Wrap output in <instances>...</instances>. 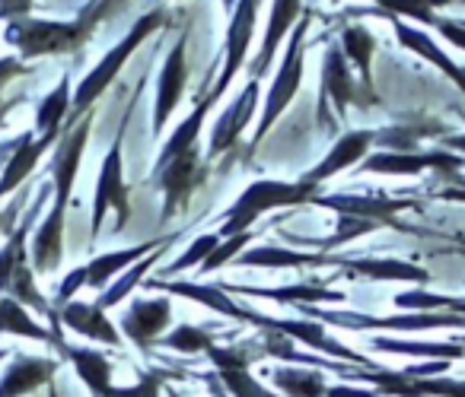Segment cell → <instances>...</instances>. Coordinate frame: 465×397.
Segmentation results:
<instances>
[{"mask_svg":"<svg viewBox=\"0 0 465 397\" xmlns=\"http://www.w3.org/2000/svg\"><path fill=\"white\" fill-rule=\"evenodd\" d=\"M84 286H86V264H84V267H74L71 274L61 280V286H58V293H54L52 305H67V302H74V295H77Z\"/></svg>","mask_w":465,"mask_h":397,"instance_id":"ee69618b","label":"cell"},{"mask_svg":"<svg viewBox=\"0 0 465 397\" xmlns=\"http://www.w3.org/2000/svg\"><path fill=\"white\" fill-rule=\"evenodd\" d=\"M173 236H163V238H147L141 245H131V248H118V251H105V255H96L90 264H86V286L90 289H99L103 293L112 280L124 274L128 267H134L137 261H143L147 255H153L156 248L169 242Z\"/></svg>","mask_w":465,"mask_h":397,"instance_id":"603a6c76","label":"cell"},{"mask_svg":"<svg viewBox=\"0 0 465 397\" xmlns=\"http://www.w3.org/2000/svg\"><path fill=\"white\" fill-rule=\"evenodd\" d=\"M433 29H437V33L443 35L450 45H456V48H462V52H465V26L459 20H446V16H437V20H433Z\"/></svg>","mask_w":465,"mask_h":397,"instance_id":"bcb514c9","label":"cell"},{"mask_svg":"<svg viewBox=\"0 0 465 397\" xmlns=\"http://www.w3.org/2000/svg\"><path fill=\"white\" fill-rule=\"evenodd\" d=\"M259 7L262 0H236V10L230 14V23H226V42H223V67L217 73V83L211 86V92H204V102L217 105L220 99L226 96L230 90L232 77L242 71L249 58V45H252V35H255V20H259Z\"/></svg>","mask_w":465,"mask_h":397,"instance_id":"8fae6325","label":"cell"},{"mask_svg":"<svg viewBox=\"0 0 465 397\" xmlns=\"http://www.w3.org/2000/svg\"><path fill=\"white\" fill-rule=\"evenodd\" d=\"M255 109H259V83L249 80V83L242 86L240 96L232 99V105H226L223 115H220L217 124H213L211 143H207V160H217V156L230 153V150L240 143L242 131L252 124Z\"/></svg>","mask_w":465,"mask_h":397,"instance_id":"ac0fdd59","label":"cell"},{"mask_svg":"<svg viewBox=\"0 0 465 397\" xmlns=\"http://www.w3.org/2000/svg\"><path fill=\"white\" fill-rule=\"evenodd\" d=\"M252 327L259 331H274V334H284L291 337L293 344H303L310 346V353H319V356H329L335 363H348V365H363V369H380V363L367 359L363 353L348 350L344 344H338L335 337H329L322 321H312V318H272V315H262L252 312Z\"/></svg>","mask_w":465,"mask_h":397,"instance_id":"30bf717a","label":"cell"},{"mask_svg":"<svg viewBox=\"0 0 465 397\" xmlns=\"http://www.w3.org/2000/svg\"><path fill=\"white\" fill-rule=\"evenodd\" d=\"M338 255H322V251H297L281 248V245H255L236 257V267H268V270H297V267H335Z\"/></svg>","mask_w":465,"mask_h":397,"instance_id":"cb8c5ba5","label":"cell"},{"mask_svg":"<svg viewBox=\"0 0 465 397\" xmlns=\"http://www.w3.org/2000/svg\"><path fill=\"white\" fill-rule=\"evenodd\" d=\"M370 353H395V356H427V359H465V346L459 340L450 344H424V340H395V337H370Z\"/></svg>","mask_w":465,"mask_h":397,"instance_id":"d6a6232c","label":"cell"},{"mask_svg":"<svg viewBox=\"0 0 465 397\" xmlns=\"http://www.w3.org/2000/svg\"><path fill=\"white\" fill-rule=\"evenodd\" d=\"M0 334L29 337V340H39V344L52 346V331H48V327H42L39 321L29 315V308L20 305L14 295H4V299H0Z\"/></svg>","mask_w":465,"mask_h":397,"instance_id":"f35d334b","label":"cell"},{"mask_svg":"<svg viewBox=\"0 0 465 397\" xmlns=\"http://www.w3.org/2000/svg\"><path fill=\"white\" fill-rule=\"evenodd\" d=\"M312 204L329 207V210L344 213V217H361V219H370V223L392 226V229H408L399 219V213L418 210V200L386 198V194H363V198L361 194H316Z\"/></svg>","mask_w":465,"mask_h":397,"instance_id":"9a60e30c","label":"cell"},{"mask_svg":"<svg viewBox=\"0 0 465 397\" xmlns=\"http://www.w3.org/2000/svg\"><path fill=\"white\" fill-rule=\"evenodd\" d=\"M338 45H341L348 64L357 71V80H361L363 92H367L370 99H380V102H382V96L376 92V83H373L376 35L370 33L367 26H361V23H348V26L341 29V35H338Z\"/></svg>","mask_w":465,"mask_h":397,"instance_id":"f1b7e54d","label":"cell"},{"mask_svg":"<svg viewBox=\"0 0 465 397\" xmlns=\"http://www.w3.org/2000/svg\"><path fill=\"white\" fill-rule=\"evenodd\" d=\"M29 73H33V67H29L26 61H20V58H0V92L7 90L14 80L29 77Z\"/></svg>","mask_w":465,"mask_h":397,"instance_id":"f6af8a7d","label":"cell"},{"mask_svg":"<svg viewBox=\"0 0 465 397\" xmlns=\"http://www.w3.org/2000/svg\"><path fill=\"white\" fill-rule=\"evenodd\" d=\"M459 23H462V26H465V20H459Z\"/></svg>","mask_w":465,"mask_h":397,"instance_id":"94428289","label":"cell"},{"mask_svg":"<svg viewBox=\"0 0 465 397\" xmlns=\"http://www.w3.org/2000/svg\"><path fill=\"white\" fill-rule=\"evenodd\" d=\"M10 109H14V102H4V105H0V131H4V124H7Z\"/></svg>","mask_w":465,"mask_h":397,"instance_id":"11a10c76","label":"cell"},{"mask_svg":"<svg viewBox=\"0 0 465 397\" xmlns=\"http://www.w3.org/2000/svg\"><path fill=\"white\" fill-rule=\"evenodd\" d=\"M262 356L259 353V340L255 344H230V346H217L213 344L207 350V359L213 365V375L217 382L226 388V394L232 397H284V394H272L259 378L252 375V359Z\"/></svg>","mask_w":465,"mask_h":397,"instance_id":"4fadbf2b","label":"cell"},{"mask_svg":"<svg viewBox=\"0 0 465 397\" xmlns=\"http://www.w3.org/2000/svg\"><path fill=\"white\" fill-rule=\"evenodd\" d=\"M465 169V156L450 153V150H427V153H370L367 160L357 166V175H424L437 172V179L443 185L459 179V172Z\"/></svg>","mask_w":465,"mask_h":397,"instance_id":"7c38bea8","label":"cell"},{"mask_svg":"<svg viewBox=\"0 0 465 397\" xmlns=\"http://www.w3.org/2000/svg\"><path fill=\"white\" fill-rule=\"evenodd\" d=\"M440 143H443V150H450V153L465 156V131L462 134H443L440 137Z\"/></svg>","mask_w":465,"mask_h":397,"instance_id":"816d5d0a","label":"cell"},{"mask_svg":"<svg viewBox=\"0 0 465 397\" xmlns=\"http://www.w3.org/2000/svg\"><path fill=\"white\" fill-rule=\"evenodd\" d=\"M335 267H344L354 276L367 280H399V283H430V270L399 257H341L338 255Z\"/></svg>","mask_w":465,"mask_h":397,"instance_id":"4316f807","label":"cell"},{"mask_svg":"<svg viewBox=\"0 0 465 397\" xmlns=\"http://www.w3.org/2000/svg\"><path fill=\"white\" fill-rule=\"evenodd\" d=\"M427 198L433 200H452V204H465V181H450V185H440V188H430Z\"/></svg>","mask_w":465,"mask_h":397,"instance_id":"c3c4849f","label":"cell"},{"mask_svg":"<svg viewBox=\"0 0 465 397\" xmlns=\"http://www.w3.org/2000/svg\"><path fill=\"white\" fill-rule=\"evenodd\" d=\"M319 194V188L303 185V181H274V179H259L232 200V207L223 213V226H220V238L240 236L249 232L259 223L265 213L284 210V207H303L312 204V198Z\"/></svg>","mask_w":465,"mask_h":397,"instance_id":"3957f363","label":"cell"},{"mask_svg":"<svg viewBox=\"0 0 465 397\" xmlns=\"http://www.w3.org/2000/svg\"><path fill=\"white\" fill-rule=\"evenodd\" d=\"M211 105L204 102V99H198L194 102V111L188 118H182V124L179 128L169 134V140L163 143V150H160V156H156V162H153V169H163L166 162H173L175 156H182V153H188L192 147H198V140H201V128H204V121H207V115H211Z\"/></svg>","mask_w":465,"mask_h":397,"instance_id":"836d02e7","label":"cell"},{"mask_svg":"<svg viewBox=\"0 0 465 397\" xmlns=\"http://www.w3.org/2000/svg\"><path fill=\"white\" fill-rule=\"evenodd\" d=\"M48 397H58V391H54L52 384H48Z\"/></svg>","mask_w":465,"mask_h":397,"instance_id":"680465c9","label":"cell"},{"mask_svg":"<svg viewBox=\"0 0 465 397\" xmlns=\"http://www.w3.org/2000/svg\"><path fill=\"white\" fill-rule=\"evenodd\" d=\"M446 128L430 118H420V121L408 124H389V128L376 131V147L386 150V153H418L420 140L424 137H443Z\"/></svg>","mask_w":465,"mask_h":397,"instance_id":"4dcf8cb0","label":"cell"},{"mask_svg":"<svg viewBox=\"0 0 465 397\" xmlns=\"http://www.w3.org/2000/svg\"><path fill=\"white\" fill-rule=\"evenodd\" d=\"M303 318L322 321L325 327H341V331H465V315L456 312H401V315H363V312H341V308L322 305H297Z\"/></svg>","mask_w":465,"mask_h":397,"instance_id":"8992f818","label":"cell"},{"mask_svg":"<svg viewBox=\"0 0 465 397\" xmlns=\"http://www.w3.org/2000/svg\"><path fill=\"white\" fill-rule=\"evenodd\" d=\"M220 289L230 295H252V299H272L281 305H322V302H344V293L319 286V283H293V286H236V283H220Z\"/></svg>","mask_w":465,"mask_h":397,"instance_id":"484cf974","label":"cell"},{"mask_svg":"<svg viewBox=\"0 0 465 397\" xmlns=\"http://www.w3.org/2000/svg\"><path fill=\"white\" fill-rule=\"evenodd\" d=\"M217 245H220V232H204V236H198L185 248V255H179L173 264H169L166 276H175V274H182V270H188V267H201V264L207 261V255H211Z\"/></svg>","mask_w":465,"mask_h":397,"instance_id":"b9f144b4","label":"cell"},{"mask_svg":"<svg viewBox=\"0 0 465 397\" xmlns=\"http://www.w3.org/2000/svg\"><path fill=\"white\" fill-rule=\"evenodd\" d=\"M389 23H392L395 39H399L401 48H408L411 54H418V58H424L427 64L437 67L440 73H446V77L452 80V86H459V90H462V96H465V67H459L456 61L443 52V48H437V42H433L424 29L411 26V23L399 20V16H389Z\"/></svg>","mask_w":465,"mask_h":397,"instance_id":"d4e9b609","label":"cell"},{"mask_svg":"<svg viewBox=\"0 0 465 397\" xmlns=\"http://www.w3.org/2000/svg\"><path fill=\"white\" fill-rule=\"evenodd\" d=\"M223 10H226V16H230L232 10H236V0H223Z\"/></svg>","mask_w":465,"mask_h":397,"instance_id":"9f6ffc18","label":"cell"},{"mask_svg":"<svg viewBox=\"0 0 465 397\" xmlns=\"http://www.w3.org/2000/svg\"><path fill=\"white\" fill-rule=\"evenodd\" d=\"M58 308V318H61V327L67 331L80 334L86 340H96V344H105V346H122V331L112 324V318L96 305V302H67V305H54Z\"/></svg>","mask_w":465,"mask_h":397,"instance_id":"7402d4cb","label":"cell"},{"mask_svg":"<svg viewBox=\"0 0 465 397\" xmlns=\"http://www.w3.org/2000/svg\"><path fill=\"white\" fill-rule=\"evenodd\" d=\"M90 29L74 16V20H35V16H23V20L7 23L4 29V42L20 52V61H39L52 58V54H77L80 48L90 42Z\"/></svg>","mask_w":465,"mask_h":397,"instance_id":"5b68a950","label":"cell"},{"mask_svg":"<svg viewBox=\"0 0 465 397\" xmlns=\"http://www.w3.org/2000/svg\"><path fill=\"white\" fill-rule=\"evenodd\" d=\"M207 179H211V160L204 156L201 143L188 150V153L175 156V160L166 162L163 169H153L150 181L163 191L160 223H173L179 213H185L194 194L207 185Z\"/></svg>","mask_w":465,"mask_h":397,"instance_id":"ba28073f","label":"cell"},{"mask_svg":"<svg viewBox=\"0 0 465 397\" xmlns=\"http://www.w3.org/2000/svg\"><path fill=\"white\" fill-rule=\"evenodd\" d=\"M252 238H255V232L249 229V232H240V236H230V238H220V245L217 248L207 255V261L201 264V276H207V274H217L220 267H226V264H232L236 257L242 255V251L252 245Z\"/></svg>","mask_w":465,"mask_h":397,"instance_id":"60d3db41","label":"cell"},{"mask_svg":"<svg viewBox=\"0 0 465 397\" xmlns=\"http://www.w3.org/2000/svg\"><path fill=\"white\" fill-rule=\"evenodd\" d=\"M23 204H26V194H16L14 204H10L7 210H0V232H4V236H10V232L16 229V223L23 219Z\"/></svg>","mask_w":465,"mask_h":397,"instance_id":"7dc6e473","label":"cell"},{"mask_svg":"<svg viewBox=\"0 0 465 397\" xmlns=\"http://www.w3.org/2000/svg\"><path fill=\"white\" fill-rule=\"evenodd\" d=\"M382 229L380 223H370V219H361V217H344V213H338V223H335V232L325 238H297L291 236V242L297 245H306V251H322V255H335V248H341V245L354 242V238L361 236H370V232Z\"/></svg>","mask_w":465,"mask_h":397,"instance_id":"74e56055","label":"cell"},{"mask_svg":"<svg viewBox=\"0 0 465 397\" xmlns=\"http://www.w3.org/2000/svg\"><path fill=\"white\" fill-rule=\"evenodd\" d=\"M169 378H175V372L150 369V372H143V375L137 378L134 384H128V388H112L109 397H160L163 394V384H166Z\"/></svg>","mask_w":465,"mask_h":397,"instance_id":"7bdbcfd3","label":"cell"},{"mask_svg":"<svg viewBox=\"0 0 465 397\" xmlns=\"http://www.w3.org/2000/svg\"><path fill=\"white\" fill-rule=\"evenodd\" d=\"M331 4H341V0H331ZM373 7L363 10V14H373V16H399L405 23H418V26L433 29V20H437V10L440 7H452V0H370Z\"/></svg>","mask_w":465,"mask_h":397,"instance_id":"1f68e13d","label":"cell"},{"mask_svg":"<svg viewBox=\"0 0 465 397\" xmlns=\"http://www.w3.org/2000/svg\"><path fill=\"white\" fill-rule=\"evenodd\" d=\"M376 147V131L363 128V131H348V134H341L335 140V147L325 153L322 162H316V166L310 169V172L303 175V185H312L319 188L322 181L335 179V175L348 172V169L361 166L363 160L370 156V150Z\"/></svg>","mask_w":465,"mask_h":397,"instance_id":"e0dca14e","label":"cell"},{"mask_svg":"<svg viewBox=\"0 0 465 397\" xmlns=\"http://www.w3.org/2000/svg\"><path fill=\"white\" fill-rule=\"evenodd\" d=\"M169 397H182V391H166Z\"/></svg>","mask_w":465,"mask_h":397,"instance_id":"91938a15","label":"cell"},{"mask_svg":"<svg viewBox=\"0 0 465 397\" xmlns=\"http://www.w3.org/2000/svg\"><path fill=\"white\" fill-rule=\"evenodd\" d=\"M61 356L74 365V375L86 384V391H90L93 397H109L112 394V388H115V384H112V372H115V369H112V363L105 359L103 350L67 344Z\"/></svg>","mask_w":465,"mask_h":397,"instance_id":"f546056e","label":"cell"},{"mask_svg":"<svg viewBox=\"0 0 465 397\" xmlns=\"http://www.w3.org/2000/svg\"><path fill=\"white\" fill-rule=\"evenodd\" d=\"M272 384L284 391V397H325L329 382H325L322 369H293V365H281L272 369Z\"/></svg>","mask_w":465,"mask_h":397,"instance_id":"8d00e7d4","label":"cell"},{"mask_svg":"<svg viewBox=\"0 0 465 397\" xmlns=\"http://www.w3.org/2000/svg\"><path fill=\"white\" fill-rule=\"evenodd\" d=\"M58 359L54 356H29L14 353V363L0 375V397H26L39 388H48L58 375Z\"/></svg>","mask_w":465,"mask_h":397,"instance_id":"ffe728a7","label":"cell"},{"mask_svg":"<svg viewBox=\"0 0 465 397\" xmlns=\"http://www.w3.org/2000/svg\"><path fill=\"white\" fill-rule=\"evenodd\" d=\"M204 382H207V391H211V397H226V388L217 382V375H213V372H211V375H204Z\"/></svg>","mask_w":465,"mask_h":397,"instance_id":"db71d44e","label":"cell"},{"mask_svg":"<svg viewBox=\"0 0 465 397\" xmlns=\"http://www.w3.org/2000/svg\"><path fill=\"white\" fill-rule=\"evenodd\" d=\"M169 324H173V299L169 295H156V299L131 302V308L118 321V331L147 356L153 350V344H160L169 334Z\"/></svg>","mask_w":465,"mask_h":397,"instance_id":"2e32d148","label":"cell"},{"mask_svg":"<svg viewBox=\"0 0 465 397\" xmlns=\"http://www.w3.org/2000/svg\"><path fill=\"white\" fill-rule=\"evenodd\" d=\"M175 238H179V232H175V236L169 238V242L163 245V248H156L153 255H147V257H143V261H137L134 267H128V270H124V274L118 276V280H112L109 286H105L103 293L96 295V305L103 308V312H109V308L122 305V302L128 299V295L134 293L137 286H141V280H143V276L150 274V267H153V264L160 261L163 255H166V248H169V245L175 242Z\"/></svg>","mask_w":465,"mask_h":397,"instance_id":"e575fe53","label":"cell"},{"mask_svg":"<svg viewBox=\"0 0 465 397\" xmlns=\"http://www.w3.org/2000/svg\"><path fill=\"white\" fill-rule=\"evenodd\" d=\"M71 99H74L71 77H61V83L35 109V134H64L67 115H71Z\"/></svg>","mask_w":465,"mask_h":397,"instance_id":"d590c367","label":"cell"},{"mask_svg":"<svg viewBox=\"0 0 465 397\" xmlns=\"http://www.w3.org/2000/svg\"><path fill=\"white\" fill-rule=\"evenodd\" d=\"M7 356H14V350H10V346H0V363H4Z\"/></svg>","mask_w":465,"mask_h":397,"instance_id":"6f0895ef","label":"cell"},{"mask_svg":"<svg viewBox=\"0 0 465 397\" xmlns=\"http://www.w3.org/2000/svg\"><path fill=\"white\" fill-rule=\"evenodd\" d=\"M380 99H370L363 92L361 80L351 73V64L344 58L341 45L338 42H329L322 54V118H331V124L344 121L351 109H361V111H373L380 109Z\"/></svg>","mask_w":465,"mask_h":397,"instance_id":"9c48e42d","label":"cell"},{"mask_svg":"<svg viewBox=\"0 0 465 397\" xmlns=\"http://www.w3.org/2000/svg\"><path fill=\"white\" fill-rule=\"evenodd\" d=\"M310 16L293 26L291 39H287V48H284V58L278 64V73H274V83L265 96V105H262V121H259V131L252 134V143H249V153L259 150V143L268 137V131L278 124V118L291 109V102L297 99L300 92V83H303V52H306V33H310Z\"/></svg>","mask_w":465,"mask_h":397,"instance_id":"52a82bcc","label":"cell"},{"mask_svg":"<svg viewBox=\"0 0 465 397\" xmlns=\"http://www.w3.org/2000/svg\"><path fill=\"white\" fill-rule=\"evenodd\" d=\"M143 83L141 80L134 90V102L141 96ZM131 102V109H134ZM131 109L124 111L122 124L115 131V140H112L109 153L103 156V166H99V179H96V194H93V217H90V242H96L99 232H103V223H105V213L115 210V232H124L131 219V191L124 185V128H128V115Z\"/></svg>","mask_w":465,"mask_h":397,"instance_id":"277c9868","label":"cell"},{"mask_svg":"<svg viewBox=\"0 0 465 397\" xmlns=\"http://www.w3.org/2000/svg\"><path fill=\"white\" fill-rule=\"evenodd\" d=\"M93 131V111L86 118H80L77 124L64 128L58 150H54V160L48 162V172L54 181V204L45 213L39 226L33 232V245H29V261L39 276L54 274L64 261V229H67V210H71L74 200V185H77L80 162H84L86 143H90Z\"/></svg>","mask_w":465,"mask_h":397,"instance_id":"6da1fadb","label":"cell"},{"mask_svg":"<svg viewBox=\"0 0 465 397\" xmlns=\"http://www.w3.org/2000/svg\"><path fill=\"white\" fill-rule=\"evenodd\" d=\"M217 344L213 334L207 327H198V324H179L166 334L156 346H166L173 353H185V356H194V353H207L211 346Z\"/></svg>","mask_w":465,"mask_h":397,"instance_id":"ab89813d","label":"cell"},{"mask_svg":"<svg viewBox=\"0 0 465 397\" xmlns=\"http://www.w3.org/2000/svg\"><path fill=\"white\" fill-rule=\"evenodd\" d=\"M188 92V33L179 35L173 48H169L166 61H163V71L156 77V99H153V137H163L169 118L175 115L179 102Z\"/></svg>","mask_w":465,"mask_h":397,"instance_id":"5bb4252c","label":"cell"},{"mask_svg":"<svg viewBox=\"0 0 465 397\" xmlns=\"http://www.w3.org/2000/svg\"><path fill=\"white\" fill-rule=\"evenodd\" d=\"M35 0H0V20L4 23H14V20H23L29 16Z\"/></svg>","mask_w":465,"mask_h":397,"instance_id":"681fc988","label":"cell"},{"mask_svg":"<svg viewBox=\"0 0 465 397\" xmlns=\"http://www.w3.org/2000/svg\"><path fill=\"white\" fill-rule=\"evenodd\" d=\"M16 147H20V137H16V140H4V143H0V172H4V166H7V160L14 156Z\"/></svg>","mask_w":465,"mask_h":397,"instance_id":"f5cc1de1","label":"cell"},{"mask_svg":"<svg viewBox=\"0 0 465 397\" xmlns=\"http://www.w3.org/2000/svg\"><path fill=\"white\" fill-rule=\"evenodd\" d=\"M303 0H274L272 4V16H268V29H265V39H262L259 48V58L249 64V80H265V73L272 71L274 58H278V48L284 42V35L293 33L300 20H303Z\"/></svg>","mask_w":465,"mask_h":397,"instance_id":"d6986e66","label":"cell"},{"mask_svg":"<svg viewBox=\"0 0 465 397\" xmlns=\"http://www.w3.org/2000/svg\"><path fill=\"white\" fill-rule=\"evenodd\" d=\"M48 191H52V185L42 188L39 198H35V204L29 207L26 213H23V219L16 223V229L10 232L7 238H4V245H0V299L7 295L10 280H14V270L20 267V261H26V257H29V229L35 226V217H39V210H42V204H45Z\"/></svg>","mask_w":465,"mask_h":397,"instance_id":"83f0119b","label":"cell"},{"mask_svg":"<svg viewBox=\"0 0 465 397\" xmlns=\"http://www.w3.org/2000/svg\"><path fill=\"white\" fill-rule=\"evenodd\" d=\"M58 137L61 134H35V131L20 134V147L14 150V156H10L4 172H0V200L20 191L23 181H29V175H33L35 166H39V160L54 147Z\"/></svg>","mask_w":465,"mask_h":397,"instance_id":"44dd1931","label":"cell"},{"mask_svg":"<svg viewBox=\"0 0 465 397\" xmlns=\"http://www.w3.org/2000/svg\"><path fill=\"white\" fill-rule=\"evenodd\" d=\"M163 23H166V7H156L150 10V14H143L141 20L131 26V33L124 35L118 45H112L109 52H105V58L99 61L96 67H93L90 73H86L84 80H80L77 86H74V99H71V115H67V124L64 128H71V124H77L80 118H86L93 111V105H96V99L103 96L105 90H109L112 83H115V77L122 73V67L128 64V58L137 52V48L143 45V42L150 39L153 33H160Z\"/></svg>","mask_w":465,"mask_h":397,"instance_id":"7a4b0ae2","label":"cell"},{"mask_svg":"<svg viewBox=\"0 0 465 397\" xmlns=\"http://www.w3.org/2000/svg\"><path fill=\"white\" fill-rule=\"evenodd\" d=\"M325 397H380L373 388H357V384H348V382H338V384H329Z\"/></svg>","mask_w":465,"mask_h":397,"instance_id":"f907efd6","label":"cell"}]
</instances>
